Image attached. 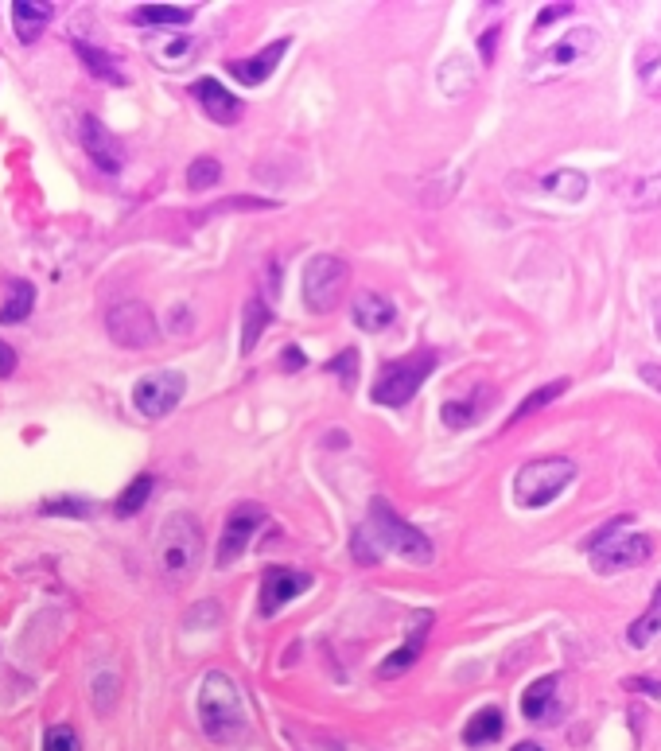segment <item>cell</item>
<instances>
[{"label": "cell", "mask_w": 661, "mask_h": 751, "mask_svg": "<svg viewBox=\"0 0 661 751\" xmlns=\"http://www.w3.org/2000/svg\"><path fill=\"white\" fill-rule=\"evenodd\" d=\"M191 98H195L199 109L207 113L210 121H218V125H234V121L242 117V102H238V94H230L218 78H199V82L191 86Z\"/></svg>", "instance_id": "7c38bea8"}, {"label": "cell", "mask_w": 661, "mask_h": 751, "mask_svg": "<svg viewBox=\"0 0 661 751\" xmlns=\"http://www.w3.org/2000/svg\"><path fill=\"white\" fill-rule=\"evenodd\" d=\"M148 495H152V475H137V479H133V487H125V491H121V499H117V514H121V518L137 514L140 506L148 502Z\"/></svg>", "instance_id": "f546056e"}, {"label": "cell", "mask_w": 661, "mask_h": 751, "mask_svg": "<svg viewBox=\"0 0 661 751\" xmlns=\"http://www.w3.org/2000/svg\"><path fill=\"white\" fill-rule=\"evenodd\" d=\"M502 728H506V716H502V709H479V713L471 716V724L463 728V744H471V748H487V744H494L498 736H502Z\"/></svg>", "instance_id": "ffe728a7"}, {"label": "cell", "mask_w": 661, "mask_h": 751, "mask_svg": "<svg viewBox=\"0 0 661 751\" xmlns=\"http://www.w3.org/2000/svg\"><path fill=\"white\" fill-rule=\"evenodd\" d=\"M514 751H545L541 744H533V740H522V744H514Z\"/></svg>", "instance_id": "b9f144b4"}, {"label": "cell", "mask_w": 661, "mask_h": 751, "mask_svg": "<svg viewBox=\"0 0 661 751\" xmlns=\"http://www.w3.org/2000/svg\"><path fill=\"white\" fill-rule=\"evenodd\" d=\"M183 394H187V378L179 370H156V374H144L133 386V405L144 417H168L183 401Z\"/></svg>", "instance_id": "9c48e42d"}, {"label": "cell", "mask_w": 661, "mask_h": 751, "mask_svg": "<svg viewBox=\"0 0 661 751\" xmlns=\"http://www.w3.org/2000/svg\"><path fill=\"white\" fill-rule=\"evenodd\" d=\"M195 16V8L187 4H140L133 12L137 24H187Z\"/></svg>", "instance_id": "4316f807"}, {"label": "cell", "mask_w": 661, "mask_h": 751, "mask_svg": "<svg viewBox=\"0 0 661 751\" xmlns=\"http://www.w3.org/2000/svg\"><path fill=\"white\" fill-rule=\"evenodd\" d=\"M658 176H661V172H658Z\"/></svg>", "instance_id": "ee69618b"}, {"label": "cell", "mask_w": 661, "mask_h": 751, "mask_svg": "<svg viewBox=\"0 0 661 751\" xmlns=\"http://www.w3.org/2000/svg\"><path fill=\"white\" fill-rule=\"evenodd\" d=\"M630 689H646L650 697H661V681H654V678H634L630 681Z\"/></svg>", "instance_id": "f35d334b"}, {"label": "cell", "mask_w": 661, "mask_h": 751, "mask_svg": "<svg viewBox=\"0 0 661 751\" xmlns=\"http://www.w3.org/2000/svg\"><path fill=\"white\" fill-rule=\"evenodd\" d=\"M105 327H109L113 343H117V347H129V351L148 347V343L156 339V331H160L152 308L140 304V300H121V304H113V308L105 312Z\"/></svg>", "instance_id": "ba28073f"}, {"label": "cell", "mask_w": 661, "mask_h": 751, "mask_svg": "<svg viewBox=\"0 0 661 751\" xmlns=\"http://www.w3.org/2000/svg\"><path fill=\"white\" fill-rule=\"evenodd\" d=\"M43 510H47V514H90V502H82V499H55V502H47Z\"/></svg>", "instance_id": "e575fe53"}, {"label": "cell", "mask_w": 661, "mask_h": 751, "mask_svg": "<svg viewBox=\"0 0 661 751\" xmlns=\"http://www.w3.org/2000/svg\"><path fill=\"white\" fill-rule=\"evenodd\" d=\"M638 378H642L650 390L661 394V362H642V366H638Z\"/></svg>", "instance_id": "8d00e7d4"}, {"label": "cell", "mask_w": 661, "mask_h": 751, "mask_svg": "<svg viewBox=\"0 0 661 751\" xmlns=\"http://www.w3.org/2000/svg\"><path fill=\"white\" fill-rule=\"evenodd\" d=\"M428 627H432V615L424 611V615H417V623H413V635H409V643L401 646V650H393L389 658L382 662V678H397V674H405L409 666H417L420 658V646H424V639H428Z\"/></svg>", "instance_id": "ac0fdd59"}, {"label": "cell", "mask_w": 661, "mask_h": 751, "mask_svg": "<svg viewBox=\"0 0 661 751\" xmlns=\"http://www.w3.org/2000/svg\"><path fill=\"white\" fill-rule=\"evenodd\" d=\"M661 203V176H642L627 187V207L630 211H650Z\"/></svg>", "instance_id": "83f0119b"}, {"label": "cell", "mask_w": 661, "mask_h": 751, "mask_svg": "<svg viewBox=\"0 0 661 751\" xmlns=\"http://www.w3.org/2000/svg\"><path fill=\"white\" fill-rule=\"evenodd\" d=\"M51 24V4L47 0H16L12 4V28L20 43H35Z\"/></svg>", "instance_id": "e0dca14e"}, {"label": "cell", "mask_w": 661, "mask_h": 751, "mask_svg": "<svg viewBox=\"0 0 661 751\" xmlns=\"http://www.w3.org/2000/svg\"><path fill=\"white\" fill-rule=\"evenodd\" d=\"M265 323H269V308H265V300H249L245 304V327H242V351H253L257 347V339H261V331H265Z\"/></svg>", "instance_id": "f1b7e54d"}, {"label": "cell", "mask_w": 661, "mask_h": 751, "mask_svg": "<svg viewBox=\"0 0 661 751\" xmlns=\"http://www.w3.org/2000/svg\"><path fill=\"white\" fill-rule=\"evenodd\" d=\"M203 561V526L191 514H172L156 534V565L168 580L195 576Z\"/></svg>", "instance_id": "3957f363"}, {"label": "cell", "mask_w": 661, "mask_h": 751, "mask_svg": "<svg viewBox=\"0 0 661 751\" xmlns=\"http://www.w3.org/2000/svg\"><path fill=\"white\" fill-rule=\"evenodd\" d=\"M619 526V522H615ZM615 526L607 530L603 537H592L588 545V557H592L595 573H627L634 565H642L654 545L646 534H615Z\"/></svg>", "instance_id": "52a82bcc"}, {"label": "cell", "mask_w": 661, "mask_h": 751, "mask_svg": "<svg viewBox=\"0 0 661 751\" xmlns=\"http://www.w3.org/2000/svg\"><path fill=\"white\" fill-rule=\"evenodd\" d=\"M661 635V584L654 588V600H650V608L642 611L634 623L627 627V643L634 646V650H642V646H650L654 639Z\"/></svg>", "instance_id": "44dd1931"}, {"label": "cell", "mask_w": 661, "mask_h": 751, "mask_svg": "<svg viewBox=\"0 0 661 751\" xmlns=\"http://www.w3.org/2000/svg\"><path fill=\"white\" fill-rule=\"evenodd\" d=\"M634 63H638V82H642V90H646L650 98H661V43H642L638 55H634Z\"/></svg>", "instance_id": "cb8c5ba5"}, {"label": "cell", "mask_w": 661, "mask_h": 751, "mask_svg": "<svg viewBox=\"0 0 661 751\" xmlns=\"http://www.w3.org/2000/svg\"><path fill=\"white\" fill-rule=\"evenodd\" d=\"M479 421V401H448L444 405V425L448 429H467Z\"/></svg>", "instance_id": "1f68e13d"}, {"label": "cell", "mask_w": 661, "mask_h": 751, "mask_svg": "<svg viewBox=\"0 0 661 751\" xmlns=\"http://www.w3.org/2000/svg\"><path fill=\"white\" fill-rule=\"evenodd\" d=\"M12 374H16V351L0 343V378H12Z\"/></svg>", "instance_id": "74e56055"}, {"label": "cell", "mask_w": 661, "mask_h": 751, "mask_svg": "<svg viewBox=\"0 0 661 751\" xmlns=\"http://www.w3.org/2000/svg\"><path fill=\"white\" fill-rule=\"evenodd\" d=\"M43 751H82V740L70 724H51L43 736Z\"/></svg>", "instance_id": "d6a6232c"}, {"label": "cell", "mask_w": 661, "mask_h": 751, "mask_svg": "<svg viewBox=\"0 0 661 751\" xmlns=\"http://www.w3.org/2000/svg\"><path fill=\"white\" fill-rule=\"evenodd\" d=\"M74 51H78V59L90 67V74L94 78H102V82H109V86H125V74H121V67H117V59L109 55V51H102V47H90V43H74Z\"/></svg>", "instance_id": "603a6c76"}, {"label": "cell", "mask_w": 661, "mask_h": 751, "mask_svg": "<svg viewBox=\"0 0 661 751\" xmlns=\"http://www.w3.org/2000/svg\"><path fill=\"white\" fill-rule=\"evenodd\" d=\"M362 537L374 541V553H397V557L417 561V565L432 561V541L424 537V530H417L413 522H405L385 499L370 502V518H366Z\"/></svg>", "instance_id": "7a4b0ae2"}, {"label": "cell", "mask_w": 661, "mask_h": 751, "mask_svg": "<svg viewBox=\"0 0 661 751\" xmlns=\"http://www.w3.org/2000/svg\"><path fill=\"white\" fill-rule=\"evenodd\" d=\"M199 724L214 744H238L249 732V716L238 681L222 670H210L199 685Z\"/></svg>", "instance_id": "6da1fadb"}, {"label": "cell", "mask_w": 661, "mask_h": 751, "mask_svg": "<svg viewBox=\"0 0 661 751\" xmlns=\"http://www.w3.org/2000/svg\"><path fill=\"white\" fill-rule=\"evenodd\" d=\"M261 522H265V506H257V502H238L230 510V518L222 526V541H218V569H226L242 557L245 545L261 530Z\"/></svg>", "instance_id": "30bf717a"}, {"label": "cell", "mask_w": 661, "mask_h": 751, "mask_svg": "<svg viewBox=\"0 0 661 751\" xmlns=\"http://www.w3.org/2000/svg\"><path fill=\"white\" fill-rule=\"evenodd\" d=\"M595 47H599V32H592V28H576V32H568V36L560 39V43H553V47L545 51L541 67H545V71H560V67H572V63L588 59Z\"/></svg>", "instance_id": "5bb4252c"}, {"label": "cell", "mask_w": 661, "mask_h": 751, "mask_svg": "<svg viewBox=\"0 0 661 751\" xmlns=\"http://www.w3.org/2000/svg\"><path fill=\"white\" fill-rule=\"evenodd\" d=\"M304 588H312V573L300 569H269L261 580V615H277L288 600H296Z\"/></svg>", "instance_id": "8fae6325"}, {"label": "cell", "mask_w": 661, "mask_h": 751, "mask_svg": "<svg viewBox=\"0 0 661 751\" xmlns=\"http://www.w3.org/2000/svg\"><path fill=\"white\" fill-rule=\"evenodd\" d=\"M347 281L350 269L343 257H331V253L312 257L308 269H304V300H308V308L319 312V316L335 312L343 304V296H347Z\"/></svg>", "instance_id": "8992f818"}, {"label": "cell", "mask_w": 661, "mask_h": 751, "mask_svg": "<svg viewBox=\"0 0 661 751\" xmlns=\"http://www.w3.org/2000/svg\"><path fill=\"white\" fill-rule=\"evenodd\" d=\"M541 187H545L549 195L564 199V203H580V199L588 195V176L576 172V168H557V172H549V176L541 179Z\"/></svg>", "instance_id": "7402d4cb"}, {"label": "cell", "mask_w": 661, "mask_h": 751, "mask_svg": "<svg viewBox=\"0 0 661 751\" xmlns=\"http://www.w3.org/2000/svg\"><path fill=\"white\" fill-rule=\"evenodd\" d=\"M654 327H658V339H661V300H658V308H654Z\"/></svg>", "instance_id": "7bdbcfd3"}, {"label": "cell", "mask_w": 661, "mask_h": 751, "mask_svg": "<svg viewBox=\"0 0 661 751\" xmlns=\"http://www.w3.org/2000/svg\"><path fill=\"white\" fill-rule=\"evenodd\" d=\"M576 479V464L568 456H541L514 475V502L525 510H541L553 499H560V491Z\"/></svg>", "instance_id": "5b68a950"}, {"label": "cell", "mask_w": 661, "mask_h": 751, "mask_svg": "<svg viewBox=\"0 0 661 751\" xmlns=\"http://www.w3.org/2000/svg\"><path fill=\"white\" fill-rule=\"evenodd\" d=\"M218 179H222V164H218L214 156H199V160L191 164V172H187V187H191V191H210Z\"/></svg>", "instance_id": "4dcf8cb0"}, {"label": "cell", "mask_w": 661, "mask_h": 751, "mask_svg": "<svg viewBox=\"0 0 661 751\" xmlns=\"http://www.w3.org/2000/svg\"><path fill=\"white\" fill-rule=\"evenodd\" d=\"M350 316H354V323L362 327V331H385L389 323H393V304L385 300L382 292H358L354 300H350Z\"/></svg>", "instance_id": "2e32d148"}, {"label": "cell", "mask_w": 661, "mask_h": 751, "mask_svg": "<svg viewBox=\"0 0 661 751\" xmlns=\"http://www.w3.org/2000/svg\"><path fill=\"white\" fill-rule=\"evenodd\" d=\"M494 39H498V28H494V32H487V36H483V43H479V47H483V59H487V63L494 59Z\"/></svg>", "instance_id": "60d3db41"}, {"label": "cell", "mask_w": 661, "mask_h": 751, "mask_svg": "<svg viewBox=\"0 0 661 751\" xmlns=\"http://www.w3.org/2000/svg\"><path fill=\"white\" fill-rule=\"evenodd\" d=\"M284 366H288V370H300V366H304V355H300V347H288V355H284Z\"/></svg>", "instance_id": "ab89813d"}, {"label": "cell", "mask_w": 661, "mask_h": 751, "mask_svg": "<svg viewBox=\"0 0 661 751\" xmlns=\"http://www.w3.org/2000/svg\"><path fill=\"white\" fill-rule=\"evenodd\" d=\"M572 8H576V4H545V12L537 16V28L553 24V20H560V16H572Z\"/></svg>", "instance_id": "d590c367"}, {"label": "cell", "mask_w": 661, "mask_h": 751, "mask_svg": "<svg viewBox=\"0 0 661 751\" xmlns=\"http://www.w3.org/2000/svg\"><path fill=\"white\" fill-rule=\"evenodd\" d=\"M436 351H413V355L405 358H393V362H385L382 374H378V382H374V401L378 405H389V409H405L413 397L420 394V386L428 382V374L436 370Z\"/></svg>", "instance_id": "277c9868"}, {"label": "cell", "mask_w": 661, "mask_h": 751, "mask_svg": "<svg viewBox=\"0 0 661 751\" xmlns=\"http://www.w3.org/2000/svg\"><path fill=\"white\" fill-rule=\"evenodd\" d=\"M284 51H288V39H273L261 55H253V59H234V63H230V74H234L238 82H245V86H261V82H269V74L277 71Z\"/></svg>", "instance_id": "9a60e30c"}, {"label": "cell", "mask_w": 661, "mask_h": 751, "mask_svg": "<svg viewBox=\"0 0 661 751\" xmlns=\"http://www.w3.org/2000/svg\"><path fill=\"white\" fill-rule=\"evenodd\" d=\"M82 144H86L90 160L102 168L105 176H117V172H121L125 152H121V144L105 133V125L98 121V117H86V121H82Z\"/></svg>", "instance_id": "4fadbf2b"}, {"label": "cell", "mask_w": 661, "mask_h": 751, "mask_svg": "<svg viewBox=\"0 0 661 751\" xmlns=\"http://www.w3.org/2000/svg\"><path fill=\"white\" fill-rule=\"evenodd\" d=\"M35 308V288L28 281H12L8 300L0 304V323H24Z\"/></svg>", "instance_id": "d4e9b609"}, {"label": "cell", "mask_w": 661, "mask_h": 751, "mask_svg": "<svg viewBox=\"0 0 661 751\" xmlns=\"http://www.w3.org/2000/svg\"><path fill=\"white\" fill-rule=\"evenodd\" d=\"M327 370H335V374H343V386H354V374H358V351H343V355H335L331 362H327Z\"/></svg>", "instance_id": "836d02e7"}, {"label": "cell", "mask_w": 661, "mask_h": 751, "mask_svg": "<svg viewBox=\"0 0 661 751\" xmlns=\"http://www.w3.org/2000/svg\"><path fill=\"white\" fill-rule=\"evenodd\" d=\"M557 689H560L557 674L533 681V685L525 689V697H522L525 720H549V716H557Z\"/></svg>", "instance_id": "d6986e66"}, {"label": "cell", "mask_w": 661, "mask_h": 751, "mask_svg": "<svg viewBox=\"0 0 661 751\" xmlns=\"http://www.w3.org/2000/svg\"><path fill=\"white\" fill-rule=\"evenodd\" d=\"M568 386H572V378H553L549 386H541V390H533V394L525 397L522 405H518V413L510 417V425H518V421H525V417H533L537 409H545V405H553L557 397L568 394Z\"/></svg>", "instance_id": "484cf974"}]
</instances>
